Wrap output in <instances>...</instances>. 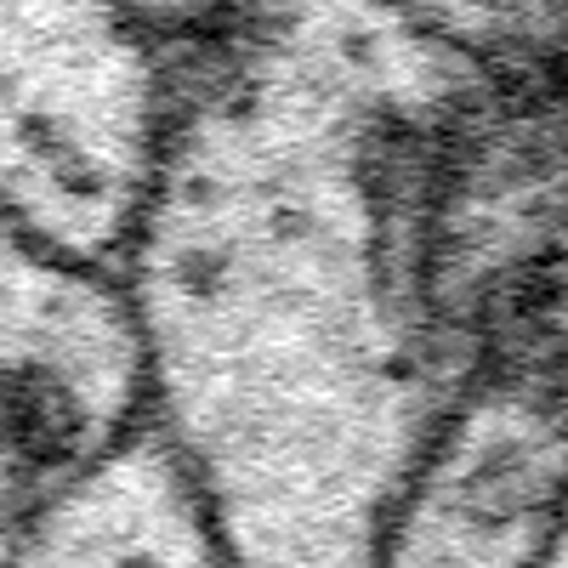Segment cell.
Returning <instances> with one entry per match:
<instances>
[{"instance_id":"6da1fadb","label":"cell","mask_w":568,"mask_h":568,"mask_svg":"<svg viewBox=\"0 0 568 568\" xmlns=\"http://www.w3.org/2000/svg\"><path fill=\"white\" fill-rule=\"evenodd\" d=\"M466 58L382 0H256L187 45L120 278L149 409L227 562L364 568L460 375L426 182Z\"/></svg>"},{"instance_id":"7a4b0ae2","label":"cell","mask_w":568,"mask_h":568,"mask_svg":"<svg viewBox=\"0 0 568 568\" xmlns=\"http://www.w3.org/2000/svg\"><path fill=\"white\" fill-rule=\"evenodd\" d=\"M426 302L455 375L568 398V63L478 74L426 182Z\"/></svg>"},{"instance_id":"3957f363","label":"cell","mask_w":568,"mask_h":568,"mask_svg":"<svg viewBox=\"0 0 568 568\" xmlns=\"http://www.w3.org/2000/svg\"><path fill=\"white\" fill-rule=\"evenodd\" d=\"M182 52L120 0H0V216L120 267L154 187Z\"/></svg>"},{"instance_id":"277c9868","label":"cell","mask_w":568,"mask_h":568,"mask_svg":"<svg viewBox=\"0 0 568 568\" xmlns=\"http://www.w3.org/2000/svg\"><path fill=\"white\" fill-rule=\"evenodd\" d=\"M136 415H149V364L120 267L80 262L0 216V546Z\"/></svg>"},{"instance_id":"5b68a950","label":"cell","mask_w":568,"mask_h":568,"mask_svg":"<svg viewBox=\"0 0 568 568\" xmlns=\"http://www.w3.org/2000/svg\"><path fill=\"white\" fill-rule=\"evenodd\" d=\"M568 546V398L466 375L387 511L375 562L500 568L562 562Z\"/></svg>"},{"instance_id":"8992f818","label":"cell","mask_w":568,"mask_h":568,"mask_svg":"<svg viewBox=\"0 0 568 568\" xmlns=\"http://www.w3.org/2000/svg\"><path fill=\"white\" fill-rule=\"evenodd\" d=\"M0 562H227V540L194 460L149 409L18 517Z\"/></svg>"},{"instance_id":"52a82bcc","label":"cell","mask_w":568,"mask_h":568,"mask_svg":"<svg viewBox=\"0 0 568 568\" xmlns=\"http://www.w3.org/2000/svg\"><path fill=\"white\" fill-rule=\"evenodd\" d=\"M478 74L568 63V0H382Z\"/></svg>"},{"instance_id":"ba28073f","label":"cell","mask_w":568,"mask_h":568,"mask_svg":"<svg viewBox=\"0 0 568 568\" xmlns=\"http://www.w3.org/2000/svg\"><path fill=\"white\" fill-rule=\"evenodd\" d=\"M120 7L136 12L154 34H165L176 52H187V45H200L216 29H227L240 12H251L256 0H120Z\"/></svg>"}]
</instances>
